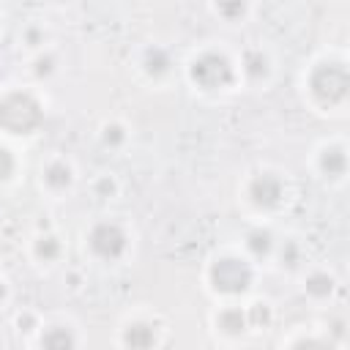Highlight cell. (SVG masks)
<instances>
[{"label":"cell","instance_id":"cell-20","mask_svg":"<svg viewBox=\"0 0 350 350\" xmlns=\"http://www.w3.org/2000/svg\"><path fill=\"white\" fill-rule=\"evenodd\" d=\"M120 139H123L120 126H107V129H104V142H107V145H118Z\"/></svg>","mask_w":350,"mask_h":350},{"label":"cell","instance_id":"cell-8","mask_svg":"<svg viewBox=\"0 0 350 350\" xmlns=\"http://www.w3.org/2000/svg\"><path fill=\"white\" fill-rule=\"evenodd\" d=\"M246 314L241 312V309H224L221 314H219V328L221 331H227V334H241L243 328H246Z\"/></svg>","mask_w":350,"mask_h":350},{"label":"cell","instance_id":"cell-12","mask_svg":"<svg viewBox=\"0 0 350 350\" xmlns=\"http://www.w3.org/2000/svg\"><path fill=\"white\" fill-rule=\"evenodd\" d=\"M44 347H71L74 345V336L66 331V328H52L49 334H44Z\"/></svg>","mask_w":350,"mask_h":350},{"label":"cell","instance_id":"cell-6","mask_svg":"<svg viewBox=\"0 0 350 350\" xmlns=\"http://www.w3.org/2000/svg\"><path fill=\"white\" fill-rule=\"evenodd\" d=\"M249 194H252L254 205L271 208V205H276L279 197H282V183H279L273 175H257V178L252 180V186H249Z\"/></svg>","mask_w":350,"mask_h":350},{"label":"cell","instance_id":"cell-21","mask_svg":"<svg viewBox=\"0 0 350 350\" xmlns=\"http://www.w3.org/2000/svg\"><path fill=\"white\" fill-rule=\"evenodd\" d=\"M49 68H52V60H38V68H36V71H38V74H46Z\"/></svg>","mask_w":350,"mask_h":350},{"label":"cell","instance_id":"cell-5","mask_svg":"<svg viewBox=\"0 0 350 350\" xmlns=\"http://www.w3.org/2000/svg\"><path fill=\"white\" fill-rule=\"evenodd\" d=\"M90 246H93V252H96L98 257L115 260V257H120V252L126 249V235H123V230H120L118 224L104 221V224H96V227H93V232H90Z\"/></svg>","mask_w":350,"mask_h":350},{"label":"cell","instance_id":"cell-19","mask_svg":"<svg viewBox=\"0 0 350 350\" xmlns=\"http://www.w3.org/2000/svg\"><path fill=\"white\" fill-rule=\"evenodd\" d=\"M11 172H14V159L5 148H0V180H5Z\"/></svg>","mask_w":350,"mask_h":350},{"label":"cell","instance_id":"cell-14","mask_svg":"<svg viewBox=\"0 0 350 350\" xmlns=\"http://www.w3.org/2000/svg\"><path fill=\"white\" fill-rule=\"evenodd\" d=\"M145 66H148V71H150V74H161V71H167L170 57H167L161 49H150V52L145 55Z\"/></svg>","mask_w":350,"mask_h":350},{"label":"cell","instance_id":"cell-11","mask_svg":"<svg viewBox=\"0 0 350 350\" xmlns=\"http://www.w3.org/2000/svg\"><path fill=\"white\" fill-rule=\"evenodd\" d=\"M68 180H71V170H68L66 164H52V167L46 170V183L55 186V189L68 186Z\"/></svg>","mask_w":350,"mask_h":350},{"label":"cell","instance_id":"cell-1","mask_svg":"<svg viewBox=\"0 0 350 350\" xmlns=\"http://www.w3.org/2000/svg\"><path fill=\"white\" fill-rule=\"evenodd\" d=\"M41 123V107L27 93H11L0 101V126L11 134H30Z\"/></svg>","mask_w":350,"mask_h":350},{"label":"cell","instance_id":"cell-3","mask_svg":"<svg viewBox=\"0 0 350 350\" xmlns=\"http://www.w3.org/2000/svg\"><path fill=\"white\" fill-rule=\"evenodd\" d=\"M211 282L219 293H243L252 284V271L235 257H224L211 268Z\"/></svg>","mask_w":350,"mask_h":350},{"label":"cell","instance_id":"cell-13","mask_svg":"<svg viewBox=\"0 0 350 350\" xmlns=\"http://www.w3.org/2000/svg\"><path fill=\"white\" fill-rule=\"evenodd\" d=\"M249 249L254 254H268L271 252V232L268 230H254L249 232Z\"/></svg>","mask_w":350,"mask_h":350},{"label":"cell","instance_id":"cell-16","mask_svg":"<svg viewBox=\"0 0 350 350\" xmlns=\"http://www.w3.org/2000/svg\"><path fill=\"white\" fill-rule=\"evenodd\" d=\"M265 57L260 55V52H249L246 55V71L252 74V77H260V74H265Z\"/></svg>","mask_w":350,"mask_h":350},{"label":"cell","instance_id":"cell-2","mask_svg":"<svg viewBox=\"0 0 350 350\" xmlns=\"http://www.w3.org/2000/svg\"><path fill=\"white\" fill-rule=\"evenodd\" d=\"M312 93L323 101V104H336L347 96V88H350V77H347V68L342 63H323L314 68L312 74Z\"/></svg>","mask_w":350,"mask_h":350},{"label":"cell","instance_id":"cell-10","mask_svg":"<svg viewBox=\"0 0 350 350\" xmlns=\"http://www.w3.org/2000/svg\"><path fill=\"white\" fill-rule=\"evenodd\" d=\"M306 290H309L312 295L323 298V295H328V293L334 290V279H331L328 273H312V276L306 279Z\"/></svg>","mask_w":350,"mask_h":350},{"label":"cell","instance_id":"cell-7","mask_svg":"<svg viewBox=\"0 0 350 350\" xmlns=\"http://www.w3.org/2000/svg\"><path fill=\"white\" fill-rule=\"evenodd\" d=\"M153 342H156V334H153L150 325H145V323L129 325V331H126V345H131V347H150Z\"/></svg>","mask_w":350,"mask_h":350},{"label":"cell","instance_id":"cell-18","mask_svg":"<svg viewBox=\"0 0 350 350\" xmlns=\"http://www.w3.org/2000/svg\"><path fill=\"white\" fill-rule=\"evenodd\" d=\"M246 320H252L254 325H265V323L271 320V312H268V306H265V304H254Z\"/></svg>","mask_w":350,"mask_h":350},{"label":"cell","instance_id":"cell-4","mask_svg":"<svg viewBox=\"0 0 350 350\" xmlns=\"http://www.w3.org/2000/svg\"><path fill=\"white\" fill-rule=\"evenodd\" d=\"M191 77L197 85L213 90V88H224L230 79H232V66L227 63L224 55H216V52H208L202 57L194 60L191 66Z\"/></svg>","mask_w":350,"mask_h":350},{"label":"cell","instance_id":"cell-15","mask_svg":"<svg viewBox=\"0 0 350 350\" xmlns=\"http://www.w3.org/2000/svg\"><path fill=\"white\" fill-rule=\"evenodd\" d=\"M243 8H246V3H243V0H219V14H221V16H227V19L241 16V14H243Z\"/></svg>","mask_w":350,"mask_h":350},{"label":"cell","instance_id":"cell-9","mask_svg":"<svg viewBox=\"0 0 350 350\" xmlns=\"http://www.w3.org/2000/svg\"><path fill=\"white\" fill-rule=\"evenodd\" d=\"M320 164H323V170H325L331 178H339V175L345 172V150H342V148H328V150L323 153Z\"/></svg>","mask_w":350,"mask_h":350},{"label":"cell","instance_id":"cell-17","mask_svg":"<svg viewBox=\"0 0 350 350\" xmlns=\"http://www.w3.org/2000/svg\"><path fill=\"white\" fill-rule=\"evenodd\" d=\"M57 241L55 238H41L38 241V246H36V252H38V257H44V260H55L57 257Z\"/></svg>","mask_w":350,"mask_h":350}]
</instances>
